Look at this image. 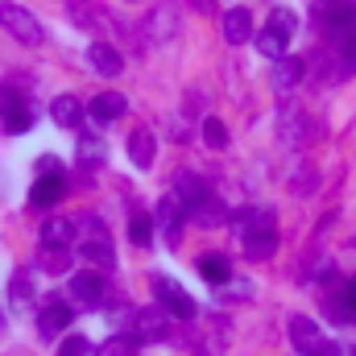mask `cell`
Instances as JSON below:
<instances>
[{"mask_svg": "<svg viewBox=\"0 0 356 356\" xmlns=\"http://www.w3.org/2000/svg\"><path fill=\"white\" fill-rule=\"evenodd\" d=\"M273 249H277V232H253V236H245V257L249 261H266V257H273Z\"/></svg>", "mask_w": 356, "mask_h": 356, "instance_id": "obj_19", "label": "cell"}, {"mask_svg": "<svg viewBox=\"0 0 356 356\" xmlns=\"http://www.w3.org/2000/svg\"><path fill=\"white\" fill-rule=\"evenodd\" d=\"M88 112L95 116V120H99V124H108V120H120V116L129 112V99H124L120 91H99V95L91 99Z\"/></svg>", "mask_w": 356, "mask_h": 356, "instance_id": "obj_8", "label": "cell"}, {"mask_svg": "<svg viewBox=\"0 0 356 356\" xmlns=\"http://www.w3.org/2000/svg\"><path fill=\"white\" fill-rule=\"evenodd\" d=\"M50 116H54V124H63V129H79V124H83V104H79L75 95H58V99L50 104Z\"/></svg>", "mask_w": 356, "mask_h": 356, "instance_id": "obj_15", "label": "cell"}, {"mask_svg": "<svg viewBox=\"0 0 356 356\" xmlns=\"http://www.w3.org/2000/svg\"><path fill=\"white\" fill-rule=\"evenodd\" d=\"M302 63L298 58H277V71H273V88L277 91H290V88H298L302 83Z\"/></svg>", "mask_w": 356, "mask_h": 356, "instance_id": "obj_18", "label": "cell"}, {"mask_svg": "<svg viewBox=\"0 0 356 356\" xmlns=\"http://www.w3.org/2000/svg\"><path fill=\"white\" fill-rule=\"evenodd\" d=\"M269 29L277 33V38H294V29H298V17H294V8H273L269 13Z\"/></svg>", "mask_w": 356, "mask_h": 356, "instance_id": "obj_25", "label": "cell"}, {"mask_svg": "<svg viewBox=\"0 0 356 356\" xmlns=\"http://www.w3.org/2000/svg\"><path fill=\"white\" fill-rule=\"evenodd\" d=\"M129 158H133V166H141V170L154 166V133H149V129H133V137H129Z\"/></svg>", "mask_w": 356, "mask_h": 356, "instance_id": "obj_16", "label": "cell"}, {"mask_svg": "<svg viewBox=\"0 0 356 356\" xmlns=\"http://www.w3.org/2000/svg\"><path fill=\"white\" fill-rule=\"evenodd\" d=\"M88 63L99 71V75H104V79H116V75L124 71V58H120L108 42H95V46H91V50H88Z\"/></svg>", "mask_w": 356, "mask_h": 356, "instance_id": "obj_10", "label": "cell"}, {"mask_svg": "<svg viewBox=\"0 0 356 356\" xmlns=\"http://www.w3.org/2000/svg\"><path fill=\"white\" fill-rule=\"evenodd\" d=\"M58 356H91V340L88 336H67L58 344Z\"/></svg>", "mask_w": 356, "mask_h": 356, "instance_id": "obj_31", "label": "cell"}, {"mask_svg": "<svg viewBox=\"0 0 356 356\" xmlns=\"http://www.w3.org/2000/svg\"><path fill=\"white\" fill-rule=\"evenodd\" d=\"M319 13H323L327 25H348L356 17V4L353 0H319Z\"/></svg>", "mask_w": 356, "mask_h": 356, "instance_id": "obj_21", "label": "cell"}, {"mask_svg": "<svg viewBox=\"0 0 356 356\" xmlns=\"http://www.w3.org/2000/svg\"><path fill=\"white\" fill-rule=\"evenodd\" d=\"M137 344H141V340H137L133 332H129V336H108L104 344H95L91 356H137Z\"/></svg>", "mask_w": 356, "mask_h": 356, "instance_id": "obj_20", "label": "cell"}, {"mask_svg": "<svg viewBox=\"0 0 356 356\" xmlns=\"http://www.w3.org/2000/svg\"><path fill=\"white\" fill-rule=\"evenodd\" d=\"M38 170H42V175H58V162H54V158H42Z\"/></svg>", "mask_w": 356, "mask_h": 356, "instance_id": "obj_35", "label": "cell"}, {"mask_svg": "<svg viewBox=\"0 0 356 356\" xmlns=\"http://www.w3.org/2000/svg\"><path fill=\"white\" fill-rule=\"evenodd\" d=\"M290 344H294V353H302V356H323V332L307 319V315H294L290 319Z\"/></svg>", "mask_w": 356, "mask_h": 356, "instance_id": "obj_3", "label": "cell"}, {"mask_svg": "<svg viewBox=\"0 0 356 356\" xmlns=\"http://www.w3.org/2000/svg\"><path fill=\"white\" fill-rule=\"evenodd\" d=\"M175 29H178L175 8H170V4H166V8H158V13H154V21H149V33L166 42V38H175Z\"/></svg>", "mask_w": 356, "mask_h": 356, "instance_id": "obj_27", "label": "cell"}, {"mask_svg": "<svg viewBox=\"0 0 356 356\" xmlns=\"http://www.w3.org/2000/svg\"><path fill=\"white\" fill-rule=\"evenodd\" d=\"M129 236H133V245L149 249V245H154V220H149V216H133V224H129Z\"/></svg>", "mask_w": 356, "mask_h": 356, "instance_id": "obj_29", "label": "cell"}, {"mask_svg": "<svg viewBox=\"0 0 356 356\" xmlns=\"http://www.w3.org/2000/svg\"><path fill=\"white\" fill-rule=\"evenodd\" d=\"M249 38H253V8H228L224 13V42L245 46Z\"/></svg>", "mask_w": 356, "mask_h": 356, "instance_id": "obj_5", "label": "cell"}, {"mask_svg": "<svg viewBox=\"0 0 356 356\" xmlns=\"http://www.w3.org/2000/svg\"><path fill=\"white\" fill-rule=\"evenodd\" d=\"M79 253H83L95 269H112V266H116V253H112V245H108L104 228H95V236H91L88 245H79Z\"/></svg>", "mask_w": 356, "mask_h": 356, "instance_id": "obj_14", "label": "cell"}, {"mask_svg": "<svg viewBox=\"0 0 356 356\" xmlns=\"http://www.w3.org/2000/svg\"><path fill=\"white\" fill-rule=\"evenodd\" d=\"M42 266L50 269V273L71 269V249L67 245H42Z\"/></svg>", "mask_w": 356, "mask_h": 356, "instance_id": "obj_26", "label": "cell"}, {"mask_svg": "<svg viewBox=\"0 0 356 356\" xmlns=\"http://www.w3.org/2000/svg\"><path fill=\"white\" fill-rule=\"evenodd\" d=\"M149 286H154V298L162 302V311H170V315H178V319H195V311H199V307H195V298L178 286L170 273H154V282H149Z\"/></svg>", "mask_w": 356, "mask_h": 356, "instance_id": "obj_2", "label": "cell"}, {"mask_svg": "<svg viewBox=\"0 0 356 356\" xmlns=\"http://www.w3.org/2000/svg\"><path fill=\"white\" fill-rule=\"evenodd\" d=\"M71 315H75V311H71L63 298H50V302L42 307V315H38V327H42V336H58V332L71 323Z\"/></svg>", "mask_w": 356, "mask_h": 356, "instance_id": "obj_9", "label": "cell"}, {"mask_svg": "<svg viewBox=\"0 0 356 356\" xmlns=\"http://www.w3.org/2000/svg\"><path fill=\"white\" fill-rule=\"evenodd\" d=\"M63 191H67L63 175L38 178V182H33V191H29V203H33V207H54V203L63 199Z\"/></svg>", "mask_w": 356, "mask_h": 356, "instance_id": "obj_13", "label": "cell"}, {"mask_svg": "<svg viewBox=\"0 0 356 356\" xmlns=\"http://www.w3.org/2000/svg\"><path fill=\"white\" fill-rule=\"evenodd\" d=\"M199 273H203L211 286H220V282H228V273H232V269H228V257H220V253H207V257L199 261Z\"/></svg>", "mask_w": 356, "mask_h": 356, "instance_id": "obj_23", "label": "cell"}, {"mask_svg": "<svg viewBox=\"0 0 356 356\" xmlns=\"http://www.w3.org/2000/svg\"><path fill=\"white\" fill-rule=\"evenodd\" d=\"M182 216H186V207L178 203L175 195H166L162 199V232H166L170 249H178V241H182Z\"/></svg>", "mask_w": 356, "mask_h": 356, "instance_id": "obj_12", "label": "cell"}, {"mask_svg": "<svg viewBox=\"0 0 356 356\" xmlns=\"http://www.w3.org/2000/svg\"><path fill=\"white\" fill-rule=\"evenodd\" d=\"M348 71H356V42L348 46Z\"/></svg>", "mask_w": 356, "mask_h": 356, "instance_id": "obj_36", "label": "cell"}, {"mask_svg": "<svg viewBox=\"0 0 356 356\" xmlns=\"http://www.w3.org/2000/svg\"><path fill=\"white\" fill-rule=\"evenodd\" d=\"M353 245H356V236H353Z\"/></svg>", "mask_w": 356, "mask_h": 356, "instance_id": "obj_39", "label": "cell"}, {"mask_svg": "<svg viewBox=\"0 0 356 356\" xmlns=\"http://www.w3.org/2000/svg\"><path fill=\"white\" fill-rule=\"evenodd\" d=\"M8 294H13V302H17V307H25V302L33 298V290H29V277H25V273H17V277H13V286H8Z\"/></svg>", "mask_w": 356, "mask_h": 356, "instance_id": "obj_34", "label": "cell"}, {"mask_svg": "<svg viewBox=\"0 0 356 356\" xmlns=\"http://www.w3.org/2000/svg\"><path fill=\"white\" fill-rule=\"evenodd\" d=\"M0 25L17 38V42H25V46H42L46 42V29H42V21L25 8V4H13V0H4L0 4Z\"/></svg>", "mask_w": 356, "mask_h": 356, "instance_id": "obj_1", "label": "cell"}, {"mask_svg": "<svg viewBox=\"0 0 356 356\" xmlns=\"http://www.w3.org/2000/svg\"><path fill=\"white\" fill-rule=\"evenodd\" d=\"M232 228L241 236H253V232H273V211L269 207H249L241 216H232Z\"/></svg>", "mask_w": 356, "mask_h": 356, "instance_id": "obj_11", "label": "cell"}, {"mask_svg": "<svg viewBox=\"0 0 356 356\" xmlns=\"http://www.w3.org/2000/svg\"><path fill=\"white\" fill-rule=\"evenodd\" d=\"M99 158H104V141L83 137V141H79V166H95Z\"/></svg>", "mask_w": 356, "mask_h": 356, "instance_id": "obj_30", "label": "cell"}, {"mask_svg": "<svg viewBox=\"0 0 356 356\" xmlns=\"http://www.w3.org/2000/svg\"><path fill=\"white\" fill-rule=\"evenodd\" d=\"M4 129H8V133H25V129H33V112H29L21 99H13V104L4 108Z\"/></svg>", "mask_w": 356, "mask_h": 356, "instance_id": "obj_22", "label": "cell"}, {"mask_svg": "<svg viewBox=\"0 0 356 356\" xmlns=\"http://www.w3.org/2000/svg\"><path fill=\"white\" fill-rule=\"evenodd\" d=\"M129 332H133L141 344H149V340H162V336L170 332V323H166V315H162V311H137Z\"/></svg>", "mask_w": 356, "mask_h": 356, "instance_id": "obj_6", "label": "cell"}, {"mask_svg": "<svg viewBox=\"0 0 356 356\" xmlns=\"http://www.w3.org/2000/svg\"><path fill=\"white\" fill-rule=\"evenodd\" d=\"M75 241V220L67 216H50L42 224V245H71Z\"/></svg>", "mask_w": 356, "mask_h": 356, "instance_id": "obj_17", "label": "cell"}, {"mask_svg": "<svg viewBox=\"0 0 356 356\" xmlns=\"http://www.w3.org/2000/svg\"><path fill=\"white\" fill-rule=\"evenodd\" d=\"M282 46H286V38H277L273 29H266V33H261V42H257V50H261L266 58H282Z\"/></svg>", "mask_w": 356, "mask_h": 356, "instance_id": "obj_33", "label": "cell"}, {"mask_svg": "<svg viewBox=\"0 0 356 356\" xmlns=\"http://www.w3.org/2000/svg\"><path fill=\"white\" fill-rule=\"evenodd\" d=\"M71 294H75L79 302L95 307V302H104V294H108V282L99 277V269H83V273H75V277H71Z\"/></svg>", "mask_w": 356, "mask_h": 356, "instance_id": "obj_4", "label": "cell"}, {"mask_svg": "<svg viewBox=\"0 0 356 356\" xmlns=\"http://www.w3.org/2000/svg\"><path fill=\"white\" fill-rule=\"evenodd\" d=\"M348 294H353V302H356V277H353V282H348Z\"/></svg>", "mask_w": 356, "mask_h": 356, "instance_id": "obj_37", "label": "cell"}, {"mask_svg": "<svg viewBox=\"0 0 356 356\" xmlns=\"http://www.w3.org/2000/svg\"><path fill=\"white\" fill-rule=\"evenodd\" d=\"M203 141H207L211 149H224V145H228V124H224L220 116H207V120H203Z\"/></svg>", "mask_w": 356, "mask_h": 356, "instance_id": "obj_28", "label": "cell"}, {"mask_svg": "<svg viewBox=\"0 0 356 356\" xmlns=\"http://www.w3.org/2000/svg\"><path fill=\"white\" fill-rule=\"evenodd\" d=\"M327 315H332L336 323H356V302H353V294L344 290V294L327 298Z\"/></svg>", "mask_w": 356, "mask_h": 356, "instance_id": "obj_24", "label": "cell"}, {"mask_svg": "<svg viewBox=\"0 0 356 356\" xmlns=\"http://www.w3.org/2000/svg\"><path fill=\"white\" fill-rule=\"evenodd\" d=\"M191 4H195V8H203V4H207V0H191Z\"/></svg>", "mask_w": 356, "mask_h": 356, "instance_id": "obj_38", "label": "cell"}, {"mask_svg": "<svg viewBox=\"0 0 356 356\" xmlns=\"http://www.w3.org/2000/svg\"><path fill=\"white\" fill-rule=\"evenodd\" d=\"M170 195H175L186 211H195V207L207 199V182H203L199 175H186V170H182V175L175 178V191H170Z\"/></svg>", "mask_w": 356, "mask_h": 356, "instance_id": "obj_7", "label": "cell"}, {"mask_svg": "<svg viewBox=\"0 0 356 356\" xmlns=\"http://www.w3.org/2000/svg\"><path fill=\"white\" fill-rule=\"evenodd\" d=\"M191 216H195L199 224H220V220H224V216H220V203H216V199H203V203H199V207H195Z\"/></svg>", "mask_w": 356, "mask_h": 356, "instance_id": "obj_32", "label": "cell"}]
</instances>
